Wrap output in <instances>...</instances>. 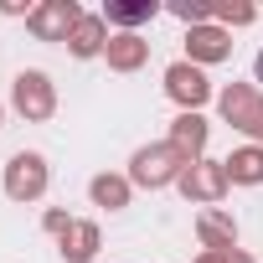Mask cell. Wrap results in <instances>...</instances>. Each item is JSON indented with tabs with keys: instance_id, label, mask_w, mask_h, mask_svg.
Listing matches in <instances>:
<instances>
[{
	"instance_id": "9a60e30c",
	"label": "cell",
	"mask_w": 263,
	"mask_h": 263,
	"mask_svg": "<svg viewBox=\"0 0 263 263\" xmlns=\"http://www.w3.org/2000/svg\"><path fill=\"white\" fill-rule=\"evenodd\" d=\"M93 196H98L103 206H119V201H124V186H119V181H93Z\"/></svg>"
},
{
	"instance_id": "6da1fadb",
	"label": "cell",
	"mask_w": 263,
	"mask_h": 263,
	"mask_svg": "<svg viewBox=\"0 0 263 263\" xmlns=\"http://www.w3.org/2000/svg\"><path fill=\"white\" fill-rule=\"evenodd\" d=\"M222 108H227L232 124L248 129V135H263V98H258L253 88H227V93H222Z\"/></svg>"
},
{
	"instance_id": "7c38bea8",
	"label": "cell",
	"mask_w": 263,
	"mask_h": 263,
	"mask_svg": "<svg viewBox=\"0 0 263 263\" xmlns=\"http://www.w3.org/2000/svg\"><path fill=\"white\" fill-rule=\"evenodd\" d=\"M145 57V42H135V36H124V42H108V62H119V67H135Z\"/></svg>"
},
{
	"instance_id": "3957f363",
	"label": "cell",
	"mask_w": 263,
	"mask_h": 263,
	"mask_svg": "<svg viewBox=\"0 0 263 263\" xmlns=\"http://www.w3.org/2000/svg\"><path fill=\"white\" fill-rule=\"evenodd\" d=\"M11 196H36L42 186H47V171H42V160L36 155H16L11 160Z\"/></svg>"
},
{
	"instance_id": "8992f818",
	"label": "cell",
	"mask_w": 263,
	"mask_h": 263,
	"mask_svg": "<svg viewBox=\"0 0 263 263\" xmlns=\"http://www.w3.org/2000/svg\"><path fill=\"white\" fill-rule=\"evenodd\" d=\"M72 21H78V11L67 6V0H57V6H47V11H36V16H31V26H36L42 36H62Z\"/></svg>"
},
{
	"instance_id": "9c48e42d",
	"label": "cell",
	"mask_w": 263,
	"mask_h": 263,
	"mask_svg": "<svg viewBox=\"0 0 263 263\" xmlns=\"http://www.w3.org/2000/svg\"><path fill=\"white\" fill-rule=\"evenodd\" d=\"M227 176H232V181H263V155H258V150L232 155V160H227Z\"/></svg>"
},
{
	"instance_id": "277c9868",
	"label": "cell",
	"mask_w": 263,
	"mask_h": 263,
	"mask_svg": "<svg viewBox=\"0 0 263 263\" xmlns=\"http://www.w3.org/2000/svg\"><path fill=\"white\" fill-rule=\"evenodd\" d=\"M171 160H176V145H160V150H145V155L135 160V181H150V186L171 181Z\"/></svg>"
},
{
	"instance_id": "5bb4252c",
	"label": "cell",
	"mask_w": 263,
	"mask_h": 263,
	"mask_svg": "<svg viewBox=\"0 0 263 263\" xmlns=\"http://www.w3.org/2000/svg\"><path fill=\"white\" fill-rule=\"evenodd\" d=\"M72 52H98V21H78V31H72Z\"/></svg>"
},
{
	"instance_id": "5b68a950",
	"label": "cell",
	"mask_w": 263,
	"mask_h": 263,
	"mask_svg": "<svg viewBox=\"0 0 263 263\" xmlns=\"http://www.w3.org/2000/svg\"><path fill=\"white\" fill-rule=\"evenodd\" d=\"M52 227H62V242H72V248H67L72 263H88V258H93V242H98L93 227H78V222H62V217H52Z\"/></svg>"
},
{
	"instance_id": "4fadbf2b",
	"label": "cell",
	"mask_w": 263,
	"mask_h": 263,
	"mask_svg": "<svg viewBox=\"0 0 263 263\" xmlns=\"http://www.w3.org/2000/svg\"><path fill=\"white\" fill-rule=\"evenodd\" d=\"M201 140H206L201 119H181L176 124V150H201Z\"/></svg>"
},
{
	"instance_id": "30bf717a",
	"label": "cell",
	"mask_w": 263,
	"mask_h": 263,
	"mask_svg": "<svg viewBox=\"0 0 263 263\" xmlns=\"http://www.w3.org/2000/svg\"><path fill=\"white\" fill-rule=\"evenodd\" d=\"M103 16H108V21H119V26H135V21L155 16V0H140V6H119V0H108Z\"/></svg>"
},
{
	"instance_id": "7a4b0ae2",
	"label": "cell",
	"mask_w": 263,
	"mask_h": 263,
	"mask_svg": "<svg viewBox=\"0 0 263 263\" xmlns=\"http://www.w3.org/2000/svg\"><path fill=\"white\" fill-rule=\"evenodd\" d=\"M16 103H21V114L47 119V114H52V88H47V78H42V72H21V78H16Z\"/></svg>"
},
{
	"instance_id": "8fae6325",
	"label": "cell",
	"mask_w": 263,
	"mask_h": 263,
	"mask_svg": "<svg viewBox=\"0 0 263 263\" xmlns=\"http://www.w3.org/2000/svg\"><path fill=\"white\" fill-rule=\"evenodd\" d=\"M191 52H196L201 62H217V57L227 52V36H222V31H191Z\"/></svg>"
},
{
	"instance_id": "ba28073f",
	"label": "cell",
	"mask_w": 263,
	"mask_h": 263,
	"mask_svg": "<svg viewBox=\"0 0 263 263\" xmlns=\"http://www.w3.org/2000/svg\"><path fill=\"white\" fill-rule=\"evenodd\" d=\"M222 181H227V171H212V165H201V171H191L181 186H186L191 196H217V191H222Z\"/></svg>"
},
{
	"instance_id": "52a82bcc",
	"label": "cell",
	"mask_w": 263,
	"mask_h": 263,
	"mask_svg": "<svg viewBox=\"0 0 263 263\" xmlns=\"http://www.w3.org/2000/svg\"><path fill=\"white\" fill-rule=\"evenodd\" d=\"M165 83H171V93H176L181 103H201V98H206V83H201V72H196V67H171V78H165Z\"/></svg>"
},
{
	"instance_id": "2e32d148",
	"label": "cell",
	"mask_w": 263,
	"mask_h": 263,
	"mask_svg": "<svg viewBox=\"0 0 263 263\" xmlns=\"http://www.w3.org/2000/svg\"><path fill=\"white\" fill-rule=\"evenodd\" d=\"M258 78H263V57H258Z\"/></svg>"
}]
</instances>
